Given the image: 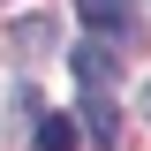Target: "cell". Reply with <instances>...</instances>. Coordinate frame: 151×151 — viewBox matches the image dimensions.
<instances>
[{"mask_svg":"<svg viewBox=\"0 0 151 151\" xmlns=\"http://www.w3.org/2000/svg\"><path fill=\"white\" fill-rule=\"evenodd\" d=\"M76 83H91V91H113V76H121V53L113 45H98V38H76Z\"/></svg>","mask_w":151,"mask_h":151,"instance_id":"obj_1","label":"cell"},{"mask_svg":"<svg viewBox=\"0 0 151 151\" xmlns=\"http://www.w3.org/2000/svg\"><path fill=\"white\" fill-rule=\"evenodd\" d=\"M83 129H91V144H113V136H121V113H113V98H106V91L83 98Z\"/></svg>","mask_w":151,"mask_h":151,"instance_id":"obj_2","label":"cell"},{"mask_svg":"<svg viewBox=\"0 0 151 151\" xmlns=\"http://www.w3.org/2000/svg\"><path fill=\"white\" fill-rule=\"evenodd\" d=\"M76 15L91 23L98 38H113V30H121V23H129V0H76Z\"/></svg>","mask_w":151,"mask_h":151,"instance_id":"obj_3","label":"cell"},{"mask_svg":"<svg viewBox=\"0 0 151 151\" xmlns=\"http://www.w3.org/2000/svg\"><path fill=\"white\" fill-rule=\"evenodd\" d=\"M38 151H76V121L68 113H45L38 121Z\"/></svg>","mask_w":151,"mask_h":151,"instance_id":"obj_4","label":"cell"},{"mask_svg":"<svg viewBox=\"0 0 151 151\" xmlns=\"http://www.w3.org/2000/svg\"><path fill=\"white\" fill-rule=\"evenodd\" d=\"M15 45H30V53L53 45V15H23V23H15Z\"/></svg>","mask_w":151,"mask_h":151,"instance_id":"obj_5","label":"cell"},{"mask_svg":"<svg viewBox=\"0 0 151 151\" xmlns=\"http://www.w3.org/2000/svg\"><path fill=\"white\" fill-rule=\"evenodd\" d=\"M144 121H151V83H144Z\"/></svg>","mask_w":151,"mask_h":151,"instance_id":"obj_6","label":"cell"}]
</instances>
